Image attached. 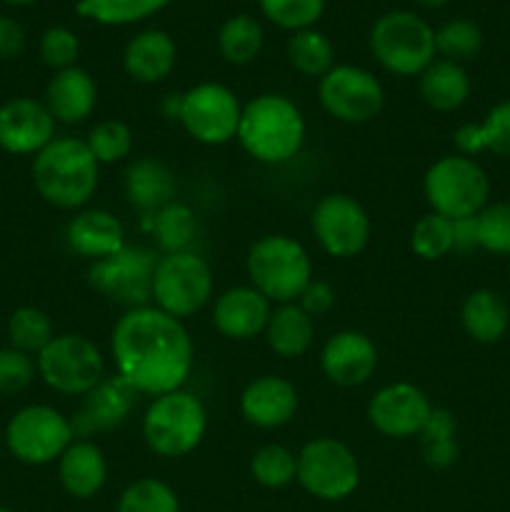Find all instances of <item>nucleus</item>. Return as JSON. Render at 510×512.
<instances>
[{
	"label": "nucleus",
	"instance_id": "1",
	"mask_svg": "<svg viewBox=\"0 0 510 512\" xmlns=\"http://www.w3.org/2000/svg\"><path fill=\"white\" fill-rule=\"evenodd\" d=\"M115 373L135 393L158 395L180 390L193 370V340L183 320L155 305L128 308L110 335Z\"/></svg>",
	"mask_w": 510,
	"mask_h": 512
},
{
	"label": "nucleus",
	"instance_id": "2",
	"mask_svg": "<svg viewBox=\"0 0 510 512\" xmlns=\"http://www.w3.org/2000/svg\"><path fill=\"white\" fill-rule=\"evenodd\" d=\"M100 163L85 140L55 135L33 158V185L40 198L60 210H80L98 190Z\"/></svg>",
	"mask_w": 510,
	"mask_h": 512
},
{
	"label": "nucleus",
	"instance_id": "3",
	"mask_svg": "<svg viewBox=\"0 0 510 512\" xmlns=\"http://www.w3.org/2000/svg\"><path fill=\"white\" fill-rule=\"evenodd\" d=\"M235 138L258 163H288L305 143V118L290 98L265 93L243 105Z\"/></svg>",
	"mask_w": 510,
	"mask_h": 512
},
{
	"label": "nucleus",
	"instance_id": "4",
	"mask_svg": "<svg viewBox=\"0 0 510 512\" xmlns=\"http://www.w3.org/2000/svg\"><path fill=\"white\" fill-rule=\"evenodd\" d=\"M250 285L275 305L300 300L313 280V260L308 250L288 235H265L255 240L245 258Z\"/></svg>",
	"mask_w": 510,
	"mask_h": 512
},
{
	"label": "nucleus",
	"instance_id": "5",
	"mask_svg": "<svg viewBox=\"0 0 510 512\" xmlns=\"http://www.w3.org/2000/svg\"><path fill=\"white\" fill-rule=\"evenodd\" d=\"M208 413L200 398L183 388L158 395L143 415L145 445L160 458H185L205 438Z\"/></svg>",
	"mask_w": 510,
	"mask_h": 512
},
{
	"label": "nucleus",
	"instance_id": "6",
	"mask_svg": "<svg viewBox=\"0 0 510 512\" xmlns=\"http://www.w3.org/2000/svg\"><path fill=\"white\" fill-rule=\"evenodd\" d=\"M423 193L433 213L450 220L475 218L488 205L490 180L475 158L443 155L425 170Z\"/></svg>",
	"mask_w": 510,
	"mask_h": 512
},
{
	"label": "nucleus",
	"instance_id": "7",
	"mask_svg": "<svg viewBox=\"0 0 510 512\" xmlns=\"http://www.w3.org/2000/svg\"><path fill=\"white\" fill-rule=\"evenodd\" d=\"M373 58L400 78L420 75L435 60V30L410 10H393L370 30Z\"/></svg>",
	"mask_w": 510,
	"mask_h": 512
},
{
	"label": "nucleus",
	"instance_id": "8",
	"mask_svg": "<svg viewBox=\"0 0 510 512\" xmlns=\"http://www.w3.org/2000/svg\"><path fill=\"white\" fill-rule=\"evenodd\" d=\"M38 378L68 398L88 395L105 378V360L98 345L78 333L55 335L38 355Z\"/></svg>",
	"mask_w": 510,
	"mask_h": 512
},
{
	"label": "nucleus",
	"instance_id": "9",
	"mask_svg": "<svg viewBox=\"0 0 510 512\" xmlns=\"http://www.w3.org/2000/svg\"><path fill=\"white\" fill-rule=\"evenodd\" d=\"M73 423L53 405H25L5 425V448L23 465H50L75 443Z\"/></svg>",
	"mask_w": 510,
	"mask_h": 512
},
{
	"label": "nucleus",
	"instance_id": "10",
	"mask_svg": "<svg viewBox=\"0 0 510 512\" xmlns=\"http://www.w3.org/2000/svg\"><path fill=\"white\" fill-rule=\"evenodd\" d=\"M213 298V270L193 250L158 258L153 275L155 308L185 320L198 315Z\"/></svg>",
	"mask_w": 510,
	"mask_h": 512
},
{
	"label": "nucleus",
	"instance_id": "11",
	"mask_svg": "<svg viewBox=\"0 0 510 512\" xmlns=\"http://www.w3.org/2000/svg\"><path fill=\"white\" fill-rule=\"evenodd\" d=\"M300 488L323 503H340L360 485V463L353 450L335 438H315L298 453Z\"/></svg>",
	"mask_w": 510,
	"mask_h": 512
},
{
	"label": "nucleus",
	"instance_id": "12",
	"mask_svg": "<svg viewBox=\"0 0 510 512\" xmlns=\"http://www.w3.org/2000/svg\"><path fill=\"white\" fill-rule=\"evenodd\" d=\"M238 95L223 83H200L180 95L178 120L185 133L203 145H225L238 135Z\"/></svg>",
	"mask_w": 510,
	"mask_h": 512
},
{
	"label": "nucleus",
	"instance_id": "13",
	"mask_svg": "<svg viewBox=\"0 0 510 512\" xmlns=\"http://www.w3.org/2000/svg\"><path fill=\"white\" fill-rule=\"evenodd\" d=\"M318 98L325 113L350 125L370 123L378 118L385 105L380 80L358 65H333L320 78Z\"/></svg>",
	"mask_w": 510,
	"mask_h": 512
},
{
	"label": "nucleus",
	"instance_id": "14",
	"mask_svg": "<svg viewBox=\"0 0 510 512\" xmlns=\"http://www.w3.org/2000/svg\"><path fill=\"white\" fill-rule=\"evenodd\" d=\"M310 228L320 248L333 258H355L370 240L368 210L345 193H330L318 200Z\"/></svg>",
	"mask_w": 510,
	"mask_h": 512
},
{
	"label": "nucleus",
	"instance_id": "15",
	"mask_svg": "<svg viewBox=\"0 0 510 512\" xmlns=\"http://www.w3.org/2000/svg\"><path fill=\"white\" fill-rule=\"evenodd\" d=\"M158 258L153 250L125 245L113 258L98 260L90 268V285L110 300L140 308L153 298V275Z\"/></svg>",
	"mask_w": 510,
	"mask_h": 512
},
{
	"label": "nucleus",
	"instance_id": "16",
	"mask_svg": "<svg viewBox=\"0 0 510 512\" xmlns=\"http://www.w3.org/2000/svg\"><path fill=\"white\" fill-rule=\"evenodd\" d=\"M433 405L413 383L383 385L368 403V420L385 438H415L428 423Z\"/></svg>",
	"mask_w": 510,
	"mask_h": 512
},
{
	"label": "nucleus",
	"instance_id": "17",
	"mask_svg": "<svg viewBox=\"0 0 510 512\" xmlns=\"http://www.w3.org/2000/svg\"><path fill=\"white\" fill-rule=\"evenodd\" d=\"M55 138V118L35 98H10L0 105V150L38 155Z\"/></svg>",
	"mask_w": 510,
	"mask_h": 512
},
{
	"label": "nucleus",
	"instance_id": "18",
	"mask_svg": "<svg viewBox=\"0 0 510 512\" xmlns=\"http://www.w3.org/2000/svg\"><path fill=\"white\" fill-rule=\"evenodd\" d=\"M320 370L340 388H360L378 370V348L358 330H340L320 350Z\"/></svg>",
	"mask_w": 510,
	"mask_h": 512
},
{
	"label": "nucleus",
	"instance_id": "19",
	"mask_svg": "<svg viewBox=\"0 0 510 512\" xmlns=\"http://www.w3.org/2000/svg\"><path fill=\"white\" fill-rule=\"evenodd\" d=\"M273 308L253 285H238L215 298L213 325L228 340H253L265 333Z\"/></svg>",
	"mask_w": 510,
	"mask_h": 512
},
{
	"label": "nucleus",
	"instance_id": "20",
	"mask_svg": "<svg viewBox=\"0 0 510 512\" xmlns=\"http://www.w3.org/2000/svg\"><path fill=\"white\" fill-rule=\"evenodd\" d=\"M240 413L245 423L260 430L283 428L298 413V390L280 375L255 378L240 395Z\"/></svg>",
	"mask_w": 510,
	"mask_h": 512
},
{
	"label": "nucleus",
	"instance_id": "21",
	"mask_svg": "<svg viewBox=\"0 0 510 512\" xmlns=\"http://www.w3.org/2000/svg\"><path fill=\"white\" fill-rule=\"evenodd\" d=\"M135 390L120 378L118 373L103 378L88 395L83 398L78 415L73 423L75 435H90V433H105L128 420L130 410L135 405Z\"/></svg>",
	"mask_w": 510,
	"mask_h": 512
},
{
	"label": "nucleus",
	"instance_id": "22",
	"mask_svg": "<svg viewBox=\"0 0 510 512\" xmlns=\"http://www.w3.org/2000/svg\"><path fill=\"white\" fill-rule=\"evenodd\" d=\"M45 108L55 118V123L75 125L93 115L98 103V85L83 68H65L50 78L45 88Z\"/></svg>",
	"mask_w": 510,
	"mask_h": 512
},
{
	"label": "nucleus",
	"instance_id": "23",
	"mask_svg": "<svg viewBox=\"0 0 510 512\" xmlns=\"http://www.w3.org/2000/svg\"><path fill=\"white\" fill-rule=\"evenodd\" d=\"M65 240L73 253L98 263L125 248V228L108 210H80L65 228Z\"/></svg>",
	"mask_w": 510,
	"mask_h": 512
},
{
	"label": "nucleus",
	"instance_id": "24",
	"mask_svg": "<svg viewBox=\"0 0 510 512\" xmlns=\"http://www.w3.org/2000/svg\"><path fill=\"white\" fill-rule=\"evenodd\" d=\"M58 480L75 500H90L108 480V463L103 450L90 440H75L58 460Z\"/></svg>",
	"mask_w": 510,
	"mask_h": 512
},
{
	"label": "nucleus",
	"instance_id": "25",
	"mask_svg": "<svg viewBox=\"0 0 510 512\" xmlns=\"http://www.w3.org/2000/svg\"><path fill=\"white\" fill-rule=\"evenodd\" d=\"M175 58H178V48L168 33L143 30L125 48L123 68L135 83L155 85L173 73Z\"/></svg>",
	"mask_w": 510,
	"mask_h": 512
},
{
	"label": "nucleus",
	"instance_id": "26",
	"mask_svg": "<svg viewBox=\"0 0 510 512\" xmlns=\"http://www.w3.org/2000/svg\"><path fill=\"white\" fill-rule=\"evenodd\" d=\"M125 195L130 205L148 213L173 203L175 198V178L165 163L155 158L133 160L125 170Z\"/></svg>",
	"mask_w": 510,
	"mask_h": 512
},
{
	"label": "nucleus",
	"instance_id": "27",
	"mask_svg": "<svg viewBox=\"0 0 510 512\" xmlns=\"http://www.w3.org/2000/svg\"><path fill=\"white\" fill-rule=\"evenodd\" d=\"M460 325L480 345H495L510 328L508 303L495 290H473L460 308Z\"/></svg>",
	"mask_w": 510,
	"mask_h": 512
},
{
	"label": "nucleus",
	"instance_id": "28",
	"mask_svg": "<svg viewBox=\"0 0 510 512\" xmlns=\"http://www.w3.org/2000/svg\"><path fill=\"white\" fill-rule=\"evenodd\" d=\"M420 98L438 113H453L470 98V78L465 68L453 60H433L420 73Z\"/></svg>",
	"mask_w": 510,
	"mask_h": 512
},
{
	"label": "nucleus",
	"instance_id": "29",
	"mask_svg": "<svg viewBox=\"0 0 510 512\" xmlns=\"http://www.w3.org/2000/svg\"><path fill=\"white\" fill-rule=\"evenodd\" d=\"M315 338V323L298 303L278 305L270 313L268 328H265V340L270 350L280 358H300L310 350Z\"/></svg>",
	"mask_w": 510,
	"mask_h": 512
},
{
	"label": "nucleus",
	"instance_id": "30",
	"mask_svg": "<svg viewBox=\"0 0 510 512\" xmlns=\"http://www.w3.org/2000/svg\"><path fill=\"white\" fill-rule=\"evenodd\" d=\"M458 423H455L453 413L445 408H433L428 423L420 430V450L430 468L445 470L458 460Z\"/></svg>",
	"mask_w": 510,
	"mask_h": 512
},
{
	"label": "nucleus",
	"instance_id": "31",
	"mask_svg": "<svg viewBox=\"0 0 510 512\" xmlns=\"http://www.w3.org/2000/svg\"><path fill=\"white\" fill-rule=\"evenodd\" d=\"M263 48V28L250 15H233L218 30V50L230 65H248Z\"/></svg>",
	"mask_w": 510,
	"mask_h": 512
},
{
	"label": "nucleus",
	"instance_id": "32",
	"mask_svg": "<svg viewBox=\"0 0 510 512\" xmlns=\"http://www.w3.org/2000/svg\"><path fill=\"white\" fill-rule=\"evenodd\" d=\"M288 60L298 73L308 78H323L335 65L333 43L315 28L298 30L288 40Z\"/></svg>",
	"mask_w": 510,
	"mask_h": 512
},
{
	"label": "nucleus",
	"instance_id": "33",
	"mask_svg": "<svg viewBox=\"0 0 510 512\" xmlns=\"http://www.w3.org/2000/svg\"><path fill=\"white\" fill-rule=\"evenodd\" d=\"M55 338L53 320L45 310L35 308V305H23L15 308L8 318V340L10 348L20 350V353L38 355L50 340Z\"/></svg>",
	"mask_w": 510,
	"mask_h": 512
},
{
	"label": "nucleus",
	"instance_id": "34",
	"mask_svg": "<svg viewBox=\"0 0 510 512\" xmlns=\"http://www.w3.org/2000/svg\"><path fill=\"white\" fill-rule=\"evenodd\" d=\"M170 0H78L75 10L80 18L103 25H128L150 18L163 10Z\"/></svg>",
	"mask_w": 510,
	"mask_h": 512
},
{
	"label": "nucleus",
	"instance_id": "35",
	"mask_svg": "<svg viewBox=\"0 0 510 512\" xmlns=\"http://www.w3.org/2000/svg\"><path fill=\"white\" fill-rule=\"evenodd\" d=\"M195 233H198V220L195 213L183 203H170L160 208L153 218V235L158 245L168 253H185L190 250Z\"/></svg>",
	"mask_w": 510,
	"mask_h": 512
},
{
	"label": "nucleus",
	"instance_id": "36",
	"mask_svg": "<svg viewBox=\"0 0 510 512\" xmlns=\"http://www.w3.org/2000/svg\"><path fill=\"white\" fill-rule=\"evenodd\" d=\"M250 475L268 490H283L298 478V455L283 445H263L250 458Z\"/></svg>",
	"mask_w": 510,
	"mask_h": 512
},
{
	"label": "nucleus",
	"instance_id": "37",
	"mask_svg": "<svg viewBox=\"0 0 510 512\" xmlns=\"http://www.w3.org/2000/svg\"><path fill=\"white\" fill-rule=\"evenodd\" d=\"M115 512H180V500L163 480L140 478L120 493Z\"/></svg>",
	"mask_w": 510,
	"mask_h": 512
},
{
	"label": "nucleus",
	"instance_id": "38",
	"mask_svg": "<svg viewBox=\"0 0 510 512\" xmlns=\"http://www.w3.org/2000/svg\"><path fill=\"white\" fill-rule=\"evenodd\" d=\"M410 250L420 260H440L448 253H453V220L445 215L433 213L418 220L410 233Z\"/></svg>",
	"mask_w": 510,
	"mask_h": 512
},
{
	"label": "nucleus",
	"instance_id": "39",
	"mask_svg": "<svg viewBox=\"0 0 510 512\" xmlns=\"http://www.w3.org/2000/svg\"><path fill=\"white\" fill-rule=\"evenodd\" d=\"M85 145L100 165L120 163L133 150V130L123 120H103L90 130Z\"/></svg>",
	"mask_w": 510,
	"mask_h": 512
},
{
	"label": "nucleus",
	"instance_id": "40",
	"mask_svg": "<svg viewBox=\"0 0 510 512\" xmlns=\"http://www.w3.org/2000/svg\"><path fill=\"white\" fill-rule=\"evenodd\" d=\"M483 48V33L473 20H450L443 28L435 30V50L443 55L445 60H470L480 53Z\"/></svg>",
	"mask_w": 510,
	"mask_h": 512
},
{
	"label": "nucleus",
	"instance_id": "41",
	"mask_svg": "<svg viewBox=\"0 0 510 512\" xmlns=\"http://www.w3.org/2000/svg\"><path fill=\"white\" fill-rule=\"evenodd\" d=\"M260 10L273 25L298 33L318 23L325 0H260Z\"/></svg>",
	"mask_w": 510,
	"mask_h": 512
},
{
	"label": "nucleus",
	"instance_id": "42",
	"mask_svg": "<svg viewBox=\"0 0 510 512\" xmlns=\"http://www.w3.org/2000/svg\"><path fill=\"white\" fill-rule=\"evenodd\" d=\"M478 248L493 255H510V203H488L478 215Z\"/></svg>",
	"mask_w": 510,
	"mask_h": 512
},
{
	"label": "nucleus",
	"instance_id": "43",
	"mask_svg": "<svg viewBox=\"0 0 510 512\" xmlns=\"http://www.w3.org/2000/svg\"><path fill=\"white\" fill-rule=\"evenodd\" d=\"M38 50L43 63L58 73V70L75 68L80 55V40L70 28L55 25V28H48L43 35H40Z\"/></svg>",
	"mask_w": 510,
	"mask_h": 512
},
{
	"label": "nucleus",
	"instance_id": "44",
	"mask_svg": "<svg viewBox=\"0 0 510 512\" xmlns=\"http://www.w3.org/2000/svg\"><path fill=\"white\" fill-rule=\"evenodd\" d=\"M38 375L35 358L15 348H0V395H18L33 385Z\"/></svg>",
	"mask_w": 510,
	"mask_h": 512
},
{
	"label": "nucleus",
	"instance_id": "45",
	"mask_svg": "<svg viewBox=\"0 0 510 512\" xmlns=\"http://www.w3.org/2000/svg\"><path fill=\"white\" fill-rule=\"evenodd\" d=\"M480 133H483L485 150L500 155V158H510V98L500 100L488 110L485 120L480 123Z\"/></svg>",
	"mask_w": 510,
	"mask_h": 512
},
{
	"label": "nucleus",
	"instance_id": "46",
	"mask_svg": "<svg viewBox=\"0 0 510 512\" xmlns=\"http://www.w3.org/2000/svg\"><path fill=\"white\" fill-rule=\"evenodd\" d=\"M298 305L310 315V318L330 313L335 305V290L330 288L328 283H323V280H310V285L303 290V295H300Z\"/></svg>",
	"mask_w": 510,
	"mask_h": 512
},
{
	"label": "nucleus",
	"instance_id": "47",
	"mask_svg": "<svg viewBox=\"0 0 510 512\" xmlns=\"http://www.w3.org/2000/svg\"><path fill=\"white\" fill-rule=\"evenodd\" d=\"M25 50V30L18 20L0 15V60L18 58Z\"/></svg>",
	"mask_w": 510,
	"mask_h": 512
},
{
	"label": "nucleus",
	"instance_id": "48",
	"mask_svg": "<svg viewBox=\"0 0 510 512\" xmlns=\"http://www.w3.org/2000/svg\"><path fill=\"white\" fill-rule=\"evenodd\" d=\"M453 143L458 148V155H465V158H475V155L485 153V140L483 133H480V123H465L455 130Z\"/></svg>",
	"mask_w": 510,
	"mask_h": 512
},
{
	"label": "nucleus",
	"instance_id": "49",
	"mask_svg": "<svg viewBox=\"0 0 510 512\" xmlns=\"http://www.w3.org/2000/svg\"><path fill=\"white\" fill-rule=\"evenodd\" d=\"M478 248V223L475 218L453 220V250L455 253H470Z\"/></svg>",
	"mask_w": 510,
	"mask_h": 512
},
{
	"label": "nucleus",
	"instance_id": "50",
	"mask_svg": "<svg viewBox=\"0 0 510 512\" xmlns=\"http://www.w3.org/2000/svg\"><path fill=\"white\" fill-rule=\"evenodd\" d=\"M415 3L420 5V8H428V10H435V8H443L448 0H415Z\"/></svg>",
	"mask_w": 510,
	"mask_h": 512
},
{
	"label": "nucleus",
	"instance_id": "51",
	"mask_svg": "<svg viewBox=\"0 0 510 512\" xmlns=\"http://www.w3.org/2000/svg\"><path fill=\"white\" fill-rule=\"evenodd\" d=\"M5 3L8 5H33V3H38V0H5Z\"/></svg>",
	"mask_w": 510,
	"mask_h": 512
},
{
	"label": "nucleus",
	"instance_id": "52",
	"mask_svg": "<svg viewBox=\"0 0 510 512\" xmlns=\"http://www.w3.org/2000/svg\"><path fill=\"white\" fill-rule=\"evenodd\" d=\"M0 512H15V510H10V508H3V505H0Z\"/></svg>",
	"mask_w": 510,
	"mask_h": 512
}]
</instances>
